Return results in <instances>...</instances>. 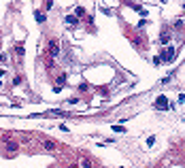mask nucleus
I'll use <instances>...</instances> for the list:
<instances>
[{
	"mask_svg": "<svg viewBox=\"0 0 185 168\" xmlns=\"http://www.w3.org/2000/svg\"><path fill=\"white\" fill-rule=\"evenodd\" d=\"M2 143H4V149H7V153H9V156H11V153H15V151L19 149L17 141H13V138H2Z\"/></svg>",
	"mask_w": 185,
	"mask_h": 168,
	"instance_id": "f03ea898",
	"label": "nucleus"
},
{
	"mask_svg": "<svg viewBox=\"0 0 185 168\" xmlns=\"http://www.w3.org/2000/svg\"><path fill=\"white\" fill-rule=\"evenodd\" d=\"M66 79H68V74H66V72H62L60 77H58V83H55V87H53V92H55V94H60L62 89H64V85H66Z\"/></svg>",
	"mask_w": 185,
	"mask_h": 168,
	"instance_id": "20e7f679",
	"label": "nucleus"
},
{
	"mask_svg": "<svg viewBox=\"0 0 185 168\" xmlns=\"http://www.w3.org/2000/svg\"><path fill=\"white\" fill-rule=\"evenodd\" d=\"M160 58H162V62H174V58H177V55H174V47H166L162 51Z\"/></svg>",
	"mask_w": 185,
	"mask_h": 168,
	"instance_id": "7ed1b4c3",
	"label": "nucleus"
},
{
	"mask_svg": "<svg viewBox=\"0 0 185 168\" xmlns=\"http://www.w3.org/2000/svg\"><path fill=\"white\" fill-rule=\"evenodd\" d=\"M21 83V74H15V77H13V85H19Z\"/></svg>",
	"mask_w": 185,
	"mask_h": 168,
	"instance_id": "9d476101",
	"label": "nucleus"
},
{
	"mask_svg": "<svg viewBox=\"0 0 185 168\" xmlns=\"http://www.w3.org/2000/svg\"><path fill=\"white\" fill-rule=\"evenodd\" d=\"M15 51H17V55L21 58V55H24V45H19V47H15Z\"/></svg>",
	"mask_w": 185,
	"mask_h": 168,
	"instance_id": "ddd939ff",
	"label": "nucleus"
},
{
	"mask_svg": "<svg viewBox=\"0 0 185 168\" xmlns=\"http://www.w3.org/2000/svg\"><path fill=\"white\" fill-rule=\"evenodd\" d=\"M181 28H183V19H177L174 22V30H181Z\"/></svg>",
	"mask_w": 185,
	"mask_h": 168,
	"instance_id": "9b49d317",
	"label": "nucleus"
},
{
	"mask_svg": "<svg viewBox=\"0 0 185 168\" xmlns=\"http://www.w3.org/2000/svg\"><path fill=\"white\" fill-rule=\"evenodd\" d=\"M168 38H170V36H168V32H164V34L160 36V43H164V45H166V43H168Z\"/></svg>",
	"mask_w": 185,
	"mask_h": 168,
	"instance_id": "1a4fd4ad",
	"label": "nucleus"
},
{
	"mask_svg": "<svg viewBox=\"0 0 185 168\" xmlns=\"http://www.w3.org/2000/svg\"><path fill=\"white\" fill-rule=\"evenodd\" d=\"M79 164H81V166H92V162H89V160H81Z\"/></svg>",
	"mask_w": 185,
	"mask_h": 168,
	"instance_id": "4468645a",
	"label": "nucleus"
},
{
	"mask_svg": "<svg viewBox=\"0 0 185 168\" xmlns=\"http://www.w3.org/2000/svg\"><path fill=\"white\" fill-rule=\"evenodd\" d=\"M47 53H49V58H58L60 55V41L58 38H51L47 43Z\"/></svg>",
	"mask_w": 185,
	"mask_h": 168,
	"instance_id": "f257e3e1",
	"label": "nucleus"
},
{
	"mask_svg": "<svg viewBox=\"0 0 185 168\" xmlns=\"http://www.w3.org/2000/svg\"><path fill=\"white\" fill-rule=\"evenodd\" d=\"M183 24H185V19H183Z\"/></svg>",
	"mask_w": 185,
	"mask_h": 168,
	"instance_id": "dca6fc26",
	"label": "nucleus"
},
{
	"mask_svg": "<svg viewBox=\"0 0 185 168\" xmlns=\"http://www.w3.org/2000/svg\"><path fill=\"white\" fill-rule=\"evenodd\" d=\"M51 7H53V0H45V11H51Z\"/></svg>",
	"mask_w": 185,
	"mask_h": 168,
	"instance_id": "f8f14e48",
	"label": "nucleus"
},
{
	"mask_svg": "<svg viewBox=\"0 0 185 168\" xmlns=\"http://www.w3.org/2000/svg\"><path fill=\"white\" fill-rule=\"evenodd\" d=\"M155 108H158V111H166V108H168V100H166V96H160V98H158Z\"/></svg>",
	"mask_w": 185,
	"mask_h": 168,
	"instance_id": "39448f33",
	"label": "nucleus"
},
{
	"mask_svg": "<svg viewBox=\"0 0 185 168\" xmlns=\"http://www.w3.org/2000/svg\"><path fill=\"white\" fill-rule=\"evenodd\" d=\"M4 72H7L4 68H0V77H4Z\"/></svg>",
	"mask_w": 185,
	"mask_h": 168,
	"instance_id": "2eb2a0df",
	"label": "nucleus"
},
{
	"mask_svg": "<svg viewBox=\"0 0 185 168\" xmlns=\"http://www.w3.org/2000/svg\"><path fill=\"white\" fill-rule=\"evenodd\" d=\"M43 147H45L47 151H53V149H55V143H53V141H45V143H43Z\"/></svg>",
	"mask_w": 185,
	"mask_h": 168,
	"instance_id": "6e6552de",
	"label": "nucleus"
},
{
	"mask_svg": "<svg viewBox=\"0 0 185 168\" xmlns=\"http://www.w3.org/2000/svg\"><path fill=\"white\" fill-rule=\"evenodd\" d=\"M64 24H66V26H70V28H74V26L79 24V19H77L74 15H66V17H64Z\"/></svg>",
	"mask_w": 185,
	"mask_h": 168,
	"instance_id": "423d86ee",
	"label": "nucleus"
},
{
	"mask_svg": "<svg viewBox=\"0 0 185 168\" xmlns=\"http://www.w3.org/2000/svg\"><path fill=\"white\" fill-rule=\"evenodd\" d=\"M34 17H36L38 24H45V13H43V11H36V13H34Z\"/></svg>",
	"mask_w": 185,
	"mask_h": 168,
	"instance_id": "0eeeda50",
	"label": "nucleus"
}]
</instances>
